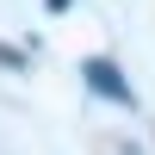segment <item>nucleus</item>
<instances>
[{
    "label": "nucleus",
    "mask_w": 155,
    "mask_h": 155,
    "mask_svg": "<svg viewBox=\"0 0 155 155\" xmlns=\"http://www.w3.org/2000/svg\"><path fill=\"white\" fill-rule=\"evenodd\" d=\"M81 74H87V87H93V93H106V99H118V106H130V99H137V93H130V87H124V81H118V68H112V62H106V56H93V62H87V68H81Z\"/></svg>",
    "instance_id": "nucleus-1"
}]
</instances>
